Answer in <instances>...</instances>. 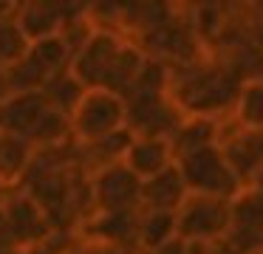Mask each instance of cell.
<instances>
[{
  "label": "cell",
  "instance_id": "4fadbf2b",
  "mask_svg": "<svg viewBox=\"0 0 263 254\" xmlns=\"http://www.w3.org/2000/svg\"><path fill=\"white\" fill-rule=\"evenodd\" d=\"M187 186L178 172V167H167L164 172L153 175V178L142 181V209L147 212H170L176 214L178 206L187 201Z\"/></svg>",
  "mask_w": 263,
  "mask_h": 254
},
{
  "label": "cell",
  "instance_id": "3957f363",
  "mask_svg": "<svg viewBox=\"0 0 263 254\" xmlns=\"http://www.w3.org/2000/svg\"><path fill=\"white\" fill-rule=\"evenodd\" d=\"M65 68H71V51L57 34V37L31 43L23 60L3 73H6V85L12 93H37L48 79Z\"/></svg>",
  "mask_w": 263,
  "mask_h": 254
},
{
  "label": "cell",
  "instance_id": "ac0fdd59",
  "mask_svg": "<svg viewBox=\"0 0 263 254\" xmlns=\"http://www.w3.org/2000/svg\"><path fill=\"white\" fill-rule=\"evenodd\" d=\"M34 158V147L26 139L3 135L0 139V189H17Z\"/></svg>",
  "mask_w": 263,
  "mask_h": 254
},
{
  "label": "cell",
  "instance_id": "6da1fadb",
  "mask_svg": "<svg viewBox=\"0 0 263 254\" xmlns=\"http://www.w3.org/2000/svg\"><path fill=\"white\" fill-rule=\"evenodd\" d=\"M243 85L218 60H198L170 68V96L184 116L215 119L218 113L235 110Z\"/></svg>",
  "mask_w": 263,
  "mask_h": 254
},
{
  "label": "cell",
  "instance_id": "7402d4cb",
  "mask_svg": "<svg viewBox=\"0 0 263 254\" xmlns=\"http://www.w3.org/2000/svg\"><path fill=\"white\" fill-rule=\"evenodd\" d=\"M235 116H238L240 127L263 130V79L243 85L238 105H235Z\"/></svg>",
  "mask_w": 263,
  "mask_h": 254
},
{
  "label": "cell",
  "instance_id": "83f0119b",
  "mask_svg": "<svg viewBox=\"0 0 263 254\" xmlns=\"http://www.w3.org/2000/svg\"><path fill=\"white\" fill-rule=\"evenodd\" d=\"M0 139H3V133H0Z\"/></svg>",
  "mask_w": 263,
  "mask_h": 254
},
{
  "label": "cell",
  "instance_id": "9a60e30c",
  "mask_svg": "<svg viewBox=\"0 0 263 254\" xmlns=\"http://www.w3.org/2000/svg\"><path fill=\"white\" fill-rule=\"evenodd\" d=\"M130 141H133V135L127 133V127H125V130H119V133L105 135V139L88 141V144H77V167L91 178L99 169L119 164L122 158H125Z\"/></svg>",
  "mask_w": 263,
  "mask_h": 254
},
{
  "label": "cell",
  "instance_id": "8fae6325",
  "mask_svg": "<svg viewBox=\"0 0 263 254\" xmlns=\"http://www.w3.org/2000/svg\"><path fill=\"white\" fill-rule=\"evenodd\" d=\"M218 147H221L227 164L232 167V172L238 175V181L249 186V181L263 167V130L238 127L235 133L221 135Z\"/></svg>",
  "mask_w": 263,
  "mask_h": 254
},
{
  "label": "cell",
  "instance_id": "277c9868",
  "mask_svg": "<svg viewBox=\"0 0 263 254\" xmlns=\"http://www.w3.org/2000/svg\"><path fill=\"white\" fill-rule=\"evenodd\" d=\"M184 113L176 107V102L167 93L147 96V93H130L125 96V127L136 139H173L184 122Z\"/></svg>",
  "mask_w": 263,
  "mask_h": 254
},
{
  "label": "cell",
  "instance_id": "5b68a950",
  "mask_svg": "<svg viewBox=\"0 0 263 254\" xmlns=\"http://www.w3.org/2000/svg\"><path fill=\"white\" fill-rule=\"evenodd\" d=\"M125 130V99L108 90H88L71 113V133L77 144L105 139Z\"/></svg>",
  "mask_w": 263,
  "mask_h": 254
},
{
  "label": "cell",
  "instance_id": "8992f818",
  "mask_svg": "<svg viewBox=\"0 0 263 254\" xmlns=\"http://www.w3.org/2000/svg\"><path fill=\"white\" fill-rule=\"evenodd\" d=\"M229 201L187 195L176 212V237L187 243H218L229 231Z\"/></svg>",
  "mask_w": 263,
  "mask_h": 254
},
{
  "label": "cell",
  "instance_id": "603a6c76",
  "mask_svg": "<svg viewBox=\"0 0 263 254\" xmlns=\"http://www.w3.org/2000/svg\"><path fill=\"white\" fill-rule=\"evenodd\" d=\"M29 45L31 43L26 40V34L20 31V26L14 23V17L0 23V71H9L12 65H17V62L26 56Z\"/></svg>",
  "mask_w": 263,
  "mask_h": 254
},
{
  "label": "cell",
  "instance_id": "7c38bea8",
  "mask_svg": "<svg viewBox=\"0 0 263 254\" xmlns=\"http://www.w3.org/2000/svg\"><path fill=\"white\" fill-rule=\"evenodd\" d=\"M46 107L48 105L40 90L37 93H9L6 99L0 102V133L29 141L31 130H34V124L46 113Z\"/></svg>",
  "mask_w": 263,
  "mask_h": 254
},
{
  "label": "cell",
  "instance_id": "4316f807",
  "mask_svg": "<svg viewBox=\"0 0 263 254\" xmlns=\"http://www.w3.org/2000/svg\"><path fill=\"white\" fill-rule=\"evenodd\" d=\"M0 254H29V251H23V248H6V251H0Z\"/></svg>",
  "mask_w": 263,
  "mask_h": 254
},
{
  "label": "cell",
  "instance_id": "cb8c5ba5",
  "mask_svg": "<svg viewBox=\"0 0 263 254\" xmlns=\"http://www.w3.org/2000/svg\"><path fill=\"white\" fill-rule=\"evenodd\" d=\"M153 254H187V243L181 237H173L170 243H164L161 248H156Z\"/></svg>",
  "mask_w": 263,
  "mask_h": 254
},
{
  "label": "cell",
  "instance_id": "30bf717a",
  "mask_svg": "<svg viewBox=\"0 0 263 254\" xmlns=\"http://www.w3.org/2000/svg\"><path fill=\"white\" fill-rule=\"evenodd\" d=\"M136 223L139 212H93L74 235L82 246H110L136 254Z\"/></svg>",
  "mask_w": 263,
  "mask_h": 254
},
{
  "label": "cell",
  "instance_id": "44dd1931",
  "mask_svg": "<svg viewBox=\"0 0 263 254\" xmlns=\"http://www.w3.org/2000/svg\"><path fill=\"white\" fill-rule=\"evenodd\" d=\"M29 141H31L34 150H51V147L74 141V133H71V116L46 107V113H43L40 122H37L34 130H31Z\"/></svg>",
  "mask_w": 263,
  "mask_h": 254
},
{
  "label": "cell",
  "instance_id": "f1b7e54d",
  "mask_svg": "<svg viewBox=\"0 0 263 254\" xmlns=\"http://www.w3.org/2000/svg\"><path fill=\"white\" fill-rule=\"evenodd\" d=\"M136 254H142V251H136Z\"/></svg>",
  "mask_w": 263,
  "mask_h": 254
},
{
  "label": "cell",
  "instance_id": "52a82bcc",
  "mask_svg": "<svg viewBox=\"0 0 263 254\" xmlns=\"http://www.w3.org/2000/svg\"><path fill=\"white\" fill-rule=\"evenodd\" d=\"M0 206H3L9 237L23 251H31L57 231L51 220L46 218V212L40 209V203L31 195H26L23 189H0Z\"/></svg>",
  "mask_w": 263,
  "mask_h": 254
},
{
  "label": "cell",
  "instance_id": "ba28073f",
  "mask_svg": "<svg viewBox=\"0 0 263 254\" xmlns=\"http://www.w3.org/2000/svg\"><path fill=\"white\" fill-rule=\"evenodd\" d=\"M91 198L93 212H139L142 209V181L119 161L91 175Z\"/></svg>",
  "mask_w": 263,
  "mask_h": 254
},
{
  "label": "cell",
  "instance_id": "e0dca14e",
  "mask_svg": "<svg viewBox=\"0 0 263 254\" xmlns=\"http://www.w3.org/2000/svg\"><path fill=\"white\" fill-rule=\"evenodd\" d=\"M221 139V127L215 119H201V116H187L181 122V127L173 133L170 139V150H173V161L190 155L195 150L204 147H215Z\"/></svg>",
  "mask_w": 263,
  "mask_h": 254
},
{
  "label": "cell",
  "instance_id": "ffe728a7",
  "mask_svg": "<svg viewBox=\"0 0 263 254\" xmlns=\"http://www.w3.org/2000/svg\"><path fill=\"white\" fill-rule=\"evenodd\" d=\"M40 93H43V99H46V105L51 107V110H60V113H65V116H71V113L77 110V105L82 102V96L88 93V88L71 73V68H65V71H60L57 76H51L43 85Z\"/></svg>",
  "mask_w": 263,
  "mask_h": 254
},
{
  "label": "cell",
  "instance_id": "d6986e66",
  "mask_svg": "<svg viewBox=\"0 0 263 254\" xmlns=\"http://www.w3.org/2000/svg\"><path fill=\"white\" fill-rule=\"evenodd\" d=\"M176 237V214L170 212H147L139 209V223H136V248L142 254H153L164 243Z\"/></svg>",
  "mask_w": 263,
  "mask_h": 254
},
{
  "label": "cell",
  "instance_id": "9c48e42d",
  "mask_svg": "<svg viewBox=\"0 0 263 254\" xmlns=\"http://www.w3.org/2000/svg\"><path fill=\"white\" fill-rule=\"evenodd\" d=\"M125 43H127V37H122V34L93 31L91 37H88V43L71 56V73H74L88 90H102L110 65H114L116 54L122 51Z\"/></svg>",
  "mask_w": 263,
  "mask_h": 254
},
{
  "label": "cell",
  "instance_id": "d4e9b609",
  "mask_svg": "<svg viewBox=\"0 0 263 254\" xmlns=\"http://www.w3.org/2000/svg\"><path fill=\"white\" fill-rule=\"evenodd\" d=\"M14 11H17V3H0V23H3V20H12Z\"/></svg>",
  "mask_w": 263,
  "mask_h": 254
},
{
  "label": "cell",
  "instance_id": "484cf974",
  "mask_svg": "<svg viewBox=\"0 0 263 254\" xmlns=\"http://www.w3.org/2000/svg\"><path fill=\"white\" fill-rule=\"evenodd\" d=\"M65 254H85V248H82V243H77V246H71Z\"/></svg>",
  "mask_w": 263,
  "mask_h": 254
},
{
  "label": "cell",
  "instance_id": "5bb4252c",
  "mask_svg": "<svg viewBox=\"0 0 263 254\" xmlns=\"http://www.w3.org/2000/svg\"><path fill=\"white\" fill-rule=\"evenodd\" d=\"M122 164H125L139 181H147V178H153V175L164 172L167 167H173L176 161H173V150H170V141L167 139H136V135H133Z\"/></svg>",
  "mask_w": 263,
  "mask_h": 254
},
{
  "label": "cell",
  "instance_id": "7a4b0ae2",
  "mask_svg": "<svg viewBox=\"0 0 263 254\" xmlns=\"http://www.w3.org/2000/svg\"><path fill=\"white\" fill-rule=\"evenodd\" d=\"M178 172L184 178L190 195H204V198H221V201H232L243 184L238 181V175L232 172V167L227 164L221 147H204L195 150L190 155L176 161Z\"/></svg>",
  "mask_w": 263,
  "mask_h": 254
},
{
  "label": "cell",
  "instance_id": "2e32d148",
  "mask_svg": "<svg viewBox=\"0 0 263 254\" xmlns=\"http://www.w3.org/2000/svg\"><path fill=\"white\" fill-rule=\"evenodd\" d=\"M14 23L26 34L29 43L57 37L63 28V9L60 3H17Z\"/></svg>",
  "mask_w": 263,
  "mask_h": 254
}]
</instances>
